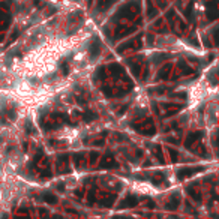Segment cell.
Instances as JSON below:
<instances>
[{"label":"cell","mask_w":219,"mask_h":219,"mask_svg":"<svg viewBox=\"0 0 219 219\" xmlns=\"http://www.w3.org/2000/svg\"><path fill=\"white\" fill-rule=\"evenodd\" d=\"M216 117H218V111H216V102H210L207 104V110H206V123L207 128H215L216 126Z\"/></svg>","instance_id":"6da1fadb"}]
</instances>
